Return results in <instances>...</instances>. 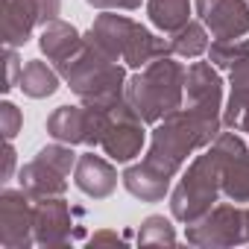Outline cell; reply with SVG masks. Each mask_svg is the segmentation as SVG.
I'll list each match as a JSON object with an SVG mask.
<instances>
[{
	"label": "cell",
	"mask_w": 249,
	"mask_h": 249,
	"mask_svg": "<svg viewBox=\"0 0 249 249\" xmlns=\"http://www.w3.org/2000/svg\"><path fill=\"white\" fill-rule=\"evenodd\" d=\"M18 88L33 97V100H44V97H53L59 91V71H53L47 62L41 59H30L21 71V79H18Z\"/></svg>",
	"instance_id": "21"
},
{
	"label": "cell",
	"mask_w": 249,
	"mask_h": 249,
	"mask_svg": "<svg viewBox=\"0 0 249 249\" xmlns=\"http://www.w3.org/2000/svg\"><path fill=\"white\" fill-rule=\"evenodd\" d=\"M73 182L85 196L94 199H106L114 188H117V170L111 161H106L103 156L94 153H82L76 167H73Z\"/></svg>",
	"instance_id": "15"
},
{
	"label": "cell",
	"mask_w": 249,
	"mask_h": 249,
	"mask_svg": "<svg viewBox=\"0 0 249 249\" xmlns=\"http://www.w3.org/2000/svg\"><path fill=\"white\" fill-rule=\"evenodd\" d=\"M62 0H0L3 15V44L21 47L30 41L36 27H47L56 21Z\"/></svg>",
	"instance_id": "10"
},
{
	"label": "cell",
	"mask_w": 249,
	"mask_h": 249,
	"mask_svg": "<svg viewBox=\"0 0 249 249\" xmlns=\"http://www.w3.org/2000/svg\"><path fill=\"white\" fill-rule=\"evenodd\" d=\"M211 135L223 132V79L211 62H194L185 73V106Z\"/></svg>",
	"instance_id": "5"
},
{
	"label": "cell",
	"mask_w": 249,
	"mask_h": 249,
	"mask_svg": "<svg viewBox=\"0 0 249 249\" xmlns=\"http://www.w3.org/2000/svg\"><path fill=\"white\" fill-rule=\"evenodd\" d=\"M85 3L94 6V9H100V12H117V9L135 12V9L141 6V0H85Z\"/></svg>",
	"instance_id": "28"
},
{
	"label": "cell",
	"mask_w": 249,
	"mask_h": 249,
	"mask_svg": "<svg viewBox=\"0 0 249 249\" xmlns=\"http://www.w3.org/2000/svg\"><path fill=\"white\" fill-rule=\"evenodd\" d=\"M73 240L71 205L62 196L36 199V243L38 246H65Z\"/></svg>",
	"instance_id": "13"
},
{
	"label": "cell",
	"mask_w": 249,
	"mask_h": 249,
	"mask_svg": "<svg viewBox=\"0 0 249 249\" xmlns=\"http://www.w3.org/2000/svg\"><path fill=\"white\" fill-rule=\"evenodd\" d=\"M147 15L161 33H176L191 21V0H147Z\"/></svg>",
	"instance_id": "22"
},
{
	"label": "cell",
	"mask_w": 249,
	"mask_h": 249,
	"mask_svg": "<svg viewBox=\"0 0 249 249\" xmlns=\"http://www.w3.org/2000/svg\"><path fill=\"white\" fill-rule=\"evenodd\" d=\"M36 243V199L21 188L0 194V246L27 249Z\"/></svg>",
	"instance_id": "11"
},
{
	"label": "cell",
	"mask_w": 249,
	"mask_h": 249,
	"mask_svg": "<svg viewBox=\"0 0 249 249\" xmlns=\"http://www.w3.org/2000/svg\"><path fill=\"white\" fill-rule=\"evenodd\" d=\"M123 188H126L132 196H138L141 202H159V199H164L167 196V191H170V182L173 179H167V176H161L159 170H153L150 164H129L126 170H123Z\"/></svg>",
	"instance_id": "18"
},
{
	"label": "cell",
	"mask_w": 249,
	"mask_h": 249,
	"mask_svg": "<svg viewBox=\"0 0 249 249\" xmlns=\"http://www.w3.org/2000/svg\"><path fill=\"white\" fill-rule=\"evenodd\" d=\"M108 126V108L100 106H59L47 117V132L53 141L62 144H85V147H100L103 135Z\"/></svg>",
	"instance_id": "6"
},
{
	"label": "cell",
	"mask_w": 249,
	"mask_h": 249,
	"mask_svg": "<svg viewBox=\"0 0 249 249\" xmlns=\"http://www.w3.org/2000/svg\"><path fill=\"white\" fill-rule=\"evenodd\" d=\"M208 150L220 164L223 194L237 205L249 202V147L243 144V138L234 129H229V132H220Z\"/></svg>",
	"instance_id": "9"
},
{
	"label": "cell",
	"mask_w": 249,
	"mask_h": 249,
	"mask_svg": "<svg viewBox=\"0 0 249 249\" xmlns=\"http://www.w3.org/2000/svg\"><path fill=\"white\" fill-rule=\"evenodd\" d=\"M229 103L223 108V126L234 132H249V59L229 71Z\"/></svg>",
	"instance_id": "17"
},
{
	"label": "cell",
	"mask_w": 249,
	"mask_h": 249,
	"mask_svg": "<svg viewBox=\"0 0 249 249\" xmlns=\"http://www.w3.org/2000/svg\"><path fill=\"white\" fill-rule=\"evenodd\" d=\"M56 71L71 85V91L88 106L108 108L120 100H126V82L129 79H126L123 65L108 59L85 36H82V44L76 47V53L68 56L62 65H56Z\"/></svg>",
	"instance_id": "1"
},
{
	"label": "cell",
	"mask_w": 249,
	"mask_h": 249,
	"mask_svg": "<svg viewBox=\"0 0 249 249\" xmlns=\"http://www.w3.org/2000/svg\"><path fill=\"white\" fill-rule=\"evenodd\" d=\"M167 41H170V53L179 59H196V56L208 53V30L202 21H188L185 27L170 33Z\"/></svg>",
	"instance_id": "23"
},
{
	"label": "cell",
	"mask_w": 249,
	"mask_h": 249,
	"mask_svg": "<svg viewBox=\"0 0 249 249\" xmlns=\"http://www.w3.org/2000/svg\"><path fill=\"white\" fill-rule=\"evenodd\" d=\"M97 243H123L114 231H97L94 237H91V246H97Z\"/></svg>",
	"instance_id": "30"
},
{
	"label": "cell",
	"mask_w": 249,
	"mask_h": 249,
	"mask_svg": "<svg viewBox=\"0 0 249 249\" xmlns=\"http://www.w3.org/2000/svg\"><path fill=\"white\" fill-rule=\"evenodd\" d=\"M243 59H249V38H214L208 44V62L214 68L231 71Z\"/></svg>",
	"instance_id": "24"
},
{
	"label": "cell",
	"mask_w": 249,
	"mask_h": 249,
	"mask_svg": "<svg viewBox=\"0 0 249 249\" xmlns=\"http://www.w3.org/2000/svg\"><path fill=\"white\" fill-rule=\"evenodd\" d=\"M135 27H138V24H135L132 18H126V15L103 12V15L94 18V24H91V30L85 33V38L94 41L108 59L123 62V50H126V44H129Z\"/></svg>",
	"instance_id": "14"
},
{
	"label": "cell",
	"mask_w": 249,
	"mask_h": 249,
	"mask_svg": "<svg viewBox=\"0 0 249 249\" xmlns=\"http://www.w3.org/2000/svg\"><path fill=\"white\" fill-rule=\"evenodd\" d=\"M21 71H24V65L18 59V47H6V85H3V91H12L18 85Z\"/></svg>",
	"instance_id": "27"
},
{
	"label": "cell",
	"mask_w": 249,
	"mask_h": 249,
	"mask_svg": "<svg viewBox=\"0 0 249 249\" xmlns=\"http://www.w3.org/2000/svg\"><path fill=\"white\" fill-rule=\"evenodd\" d=\"M38 44H41V53L47 56V62L53 65H62L68 56L76 53V47L82 44V36L73 24H65V21H50L41 36H38Z\"/></svg>",
	"instance_id": "19"
},
{
	"label": "cell",
	"mask_w": 249,
	"mask_h": 249,
	"mask_svg": "<svg viewBox=\"0 0 249 249\" xmlns=\"http://www.w3.org/2000/svg\"><path fill=\"white\" fill-rule=\"evenodd\" d=\"M21 123H24V114L15 103H9V100L0 103V132H3L6 141H12L21 132Z\"/></svg>",
	"instance_id": "26"
},
{
	"label": "cell",
	"mask_w": 249,
	"mask_h": 249,
	"mask_svg": "<svg viewBox=\"0 0 249 249\" xmlns=\"http://www.w3.org/2000/svg\"><path fill=\"white\" fill-rule=\"evenodd\" d=\"M185 73L188 68H182L173 59V53L161 56L147 68H141L135 76H129L126 103L141 114L144 123L156 126L159 120H164L167 114L185 106Z\"/></svg>",
	"instance_id": "2"
},
{
	"label": "cell",
	"mask_w": 249,
	"mask_h": 249,
	"mask_svg": "<svg viewBox=\"0 0 249 249\" xmlns=\"http://www.w3.org/2000/svg\"><path fill=\"white\" fill-rule=\"evenodd\" d=\"M214 138L217 135H211L188 108H179L156 123L144 164H150L161 176L173 179L182 170V164L188 161V156L202 150V147H211Z\"/></svg>",
	"instance_id": "3"
},
{
	"label": "cell",
	"mask_w": 249,
	"mask_h": 249,
	"mask_svg": "<svg viewBox=\"0 0 249 249\" xmlns=\"http://www.w3.org/2000/svg\"><path fill=\"white\" fill-rule=\"evenodd\" d=\"M21 188L33 196V199H44V196H62L68 191V173L59 170L53 161H47L44 156H36L33 161H27L21 167L18 176Z\"/></svg>",
	"instance_id": "16"
},
{
	"label": "cell",
	"mask_w": 249,
	"mask_h": 249,
	"mask_svg": "<svg viewBox=\"0 0 249 249\" xmlns=\"http://www.w3.org/2000/svg\"><path fill=\"white\" fill-rule=\"evenodd\" d=\"M144 141H147V132H144L141 114L126 100L108 106V126H106V135L100 141L103 153L117 164H126L135 156H141Z\"/></svg>",
	"instance_id": "8"
},
{
	"label": "cell",
	"mask_w": 249,
	"mask_h": 249,
	"mask_svg": "<svg viewBox=\"0 0 249 249\" xmlns=\"http://www.w3.org/2000/svg\"><path fill=\"white\" fill-rule=\"evenodd\" d=\"M223 194L220 185V164L214 159V153H202L191 161V167L182 173L179 185L170 194V214L179 223H194L202 214H208L217 202V196Z\"/></svg>",
	"instance_id": "4"
},
{
	"label": "cell",
	"mask_w": 249,
	"mask_h": 249,
	"mask_svg": "<svg viewBox=\"0 0 249 249\" xmlns=\"http://www.w3.org/2000/svg\"><path fill=\"white\" fill-rule=\"evenodd\" d=\"M246 243H249V208H246Z\"/></svg>",
	"instance_id": "31"
},
{
	"label": "cell",
	"mask_w": 249,
	"mask_h": 249,
	"mask_svg": "<svg viewBox=\"0 0 249 249\" xmlns=\"http://www.w3.org/2000/svg\"><path fill=\"white\" fill-rule=\"evenodd\" d=\"M196 15L214 38H240L249 33L246 0H196Z\"/></svg>",
	"instance_id": "12"
},
{
	"label": "cell",
	"mask_w": 249,
	"mask_h": 249,
	"mask_svg": "<svg viewBox=\"0 0 249 249\" xmlns=\"http://www.w3.org/2000/svg\"><path fill=\"white\" fill-rule=\"evenodd\" d=\"M12 167H15V147H12V141H6V147H3V182L6 179H12Z\"/></svg>",
	"instance_id": "29"
},
{
	"label": "cell",
	"mask_w": 249,
	"mask_h": 249,
	"mask_svg": "<svg viewBox=\"0 0 249 249\" xmlns=\"http://www.w3.org/2000/svg\"><path fill=\"white\" fill-rule=\"evenodd\" d=\"M161 56H170V41L153 36L147 27L138 24L132 38H129V44H126V50H123V62H126L129 68H147L150 62H156Z\"/></svg>",
	"instance_id": "20"
},
{
	"label": "cell",
	"mask_w": 249,
	"mask_h": 249,
	"mask_svg": "<svg viewBox=\"0 0 249 249\" xmlns=\"http://www.w3.org/2000/svg\"><path fill=\"white\" fill-rule=\"evenodd\" d=\"M138 243L141 246H173L176 243V231H173L170 220H164L161 214H153V217H147L141 223Z\"/></svg>",
	"instance_id": "25"
},
{
	"label": "cell",
	"mask_w": 249,
	"mask_h": 249,
	"mask_svg": "<svg viewBox=\"0 0 249 249\" xmlns=\"http://www.w3.org/2000/svg\"><path fill=\"white\" fill-rule=\"evenodd\" d=\"M188 243L194 246H240L246 243V208H240L237 202L229 205H214L208 214H202L199 220L188 223L185 229Z\"/></svg>",
	"instance_id": "7"
}]
</instances>
